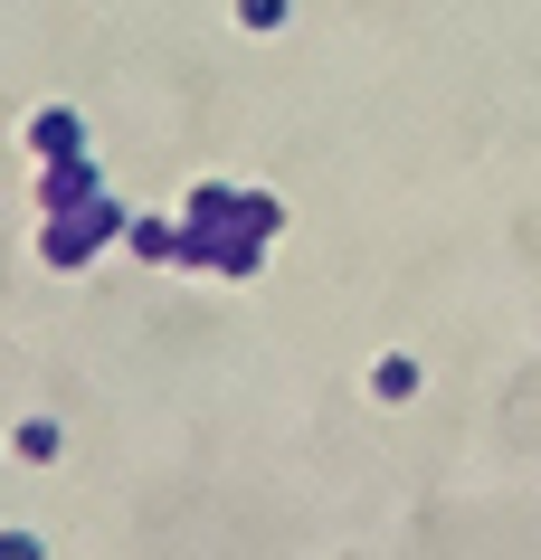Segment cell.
Listing matches in <instances>:
<instances>
[{
    "instance_id": "6da1fadb",
    "label": "cell",
    "mask_w": 541,
    "mask_h": 560,
    "mask_svg": "<svg viewBox=\"0 0 541 560\" xmlns=\"http://www.w3.org/2000/svg\"><path fill=\"white\" fill-rule=\"evenodd\" d=\"M371 389H380V399H419V361H409V352H390L380 371H371Z\"/></svg>"
},
{
    "instance_id": "7a4b0ae2",
    "label": "cell",
    "mask_w": 541,
    "mask_h": 560,
    "mask_svg": "<svg viewBox=\"0 0 541 560\" xmlns=\"http://www.w3.org/2000/svg\"><path fill=\"white\" fill-rule=\"evenodd\" d=\"M30 143H38V152H77V124H67V115H38Z\"/></svg>"
},
{
    "instance_id": "3957f363",
    "label": "cell",
    "mask_w": 541,
    "mask_h": 560,
    "mask_svg": "<svg viewBox=\"0 0 541 560\" xmlns=\"http://www.w3.org/2000/svg\"><path fill=\"white\" fill-rule=\"evenodd\" d=\"M238 20L247 30H285V0H238Z\"/></svg>"
}]
</instances>
